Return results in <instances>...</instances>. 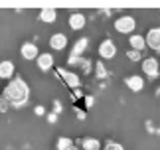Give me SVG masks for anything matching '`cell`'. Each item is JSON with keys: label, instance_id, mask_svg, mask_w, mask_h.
<instances>
[{"label": "cell", "instance_id": "obj_8", "mask_svg": "<svg viewBox=\"0 0 160 150\" xmlns=\"http://www.w3.org/2000/svg\"><path fill=\"white\" fill-rule=\"evenodd\" d=\"M125 85H127L131 91L138 93V91H142V87H144V81H142V77H140V75H131V77H127Z\"/></svg>", "mask_w": 160, "mask_h": 150}, {"label": "cell", "instance_id": "obj_12", "mask_svg": "<svg viewBox=\"0 0 160 150\" xmlns=\"http://www.w3.org/2000/svg\"><path fill=\"white\" fill-rule=\"evenodd\" d=\"M128 46L132 48V52H138L140 53L146 48V42H144L142 36H137V34H134V36H131V40H128Z\"/></svg>", "mask_w": 160, "mask_h": 150}, {"label": "cell", "instance_id": "obj_10", "mask_svg": "<svg viewBox=\"0 0 160 150\" xmlns=\"http://www.w3.org/2000/svg\"><path fill=\"white\" fill-rule=\"evenodd\" d=\"M50 46H52L53 49H58V52L65 49V46H67V38H65V34H53V36L50 38Z\"/></svg>", "mask_w": 160, "mask_h": 150}, {"label": "cell", "instance_id": "obj_11", "mask_svg": "<svg viewBox=\"0 0 160 150\" xmlns=\"http://www.w3.org/2000/svg\"><path fill=\"white\" fill-rule=\"evenodd\" d=\"M69 26H71V30H83L85 16L81 14V12H73V14L69 16Z\"/></svg>", "mask_w": 160, "mask_h": 150}, {"label": "cell", "instance_id": "obj_7", "mask_svg": "<svg viewBox=\"0 0 160 150\" xmlns=\"http://www.w3.org/2000/svg\"><path fill=\"white\" fill-rule=\"evenodd\" d=\"M14 61H10V59H4V61H0V79H10V77H14Z\"/></svg>", "mask_w": 160, "mask_h": 150}, {"label": "cell", "instance_id": "obj_19", "mask_svg": "<svg viewBox=\"0 0 160 150\" xmlns=\"http://www.w3.org/2000/svg\"><path fill=\"white\" fill-rule=\"evenodd\" d=\"M103 150H125V148H122L119 142H107V146L103 148Z\"/></svg>", "mask_w": 160, "mask_h": 150}, {"label": "cell", "instance_id": "obj_16", "mask_svg": "<svg viewBox=\"0 0 160 150\" xmlns=\"http://www.w3.org/2000/svg\"><path fill=\"white\" fill-rule=\"evenodd\" d=\"M61 75L65 77V81H67V83H69L71 87H77V85H79V77H77V75L67 73V71H61Z\"/></svg>", "mask_w": 160, "mask_h": 150}, {"label": "cell", "instance_id": "obj_2", "mask_svg": "<svg viewBox=\"0 0 160 150\" xmlns=\"http://www.w3.org/2000/svg\"><path fill=\"white\" fill-rule=\"evenodd\" d=\"M134 26H137V22H134V18L132 16H121L119 20L115 22V30L119 34H131Z\"/></svg>", "mask_w": 160, "mask_h": 150}, {"label": "cell", "instance_id": "obj_6", "mask_svg": "<svg viewBox=\"0 0 160 150\" xmlns=\"http://www.w3.org/2000/svg\"><path fill=\"white\" fill-rule=\"evenodd\" d=\"M20 53H22V58L24 59H28V61H32V59H36L40 55V52H38V46L36 43H32V42H26V43H22V48H20Z\"/></svg>", "mask_w": 160, "mask_h": 150}, {"label": "cell", "instance_id": "obj_9", "mask_svg": "<svg viewBox=\"0 0 160 150\" xmlns=\"http://www.w3.org/2000/svg\"><path fill=\"white\" fill-rule=\"evenodd\" d=\"M36 59H38V67L42 71H48L53 67V55L52 53H40Z\"/></svg>", "mask_w": 160, "mask_h": 150}, {"label": "cell", "instance_id": "obj_5", "mask_svg": "<svg viewBox=\"0 0 160 150\" xmlns=\"http://www.w3.org/2000/svg\"><path fill=\"white\" fill-rule=\"evenodd\" d=\"M144 42H146V46H148L150 49L158 52V49H160V28H152V30H148V34H146Z\"/></svg>", "mask_w": 160, "mask_h": 150}, {"label": "cell", "instance_id": "obj_17", "mask_svg": "<svg viewBox=\"0 0 160 150\" xmlns=\"http://www.w3.org/2000/svg\"><path fill=\"white\" fill-rule=\"evenodd\" d=\"M85 48H87V38H81V40L75 43V48H73V55H77V58H79V53H81Z\"/></svg>", "mask_w": 160, "mask_h": 150}, {"label": "cell", "instance_id": "obj_4", "mask_svg": "<svg viewBox=\"0 0 160 150\" xmlns=\"http://www.w3.org/2000/svg\"><path fill=\"white\" fill-rule=\"evenodd\" d=\"M115 53H117V46L113 43V40H103L101 42V46H99V55L103 59H111V58H115Z\"/></svg>", "mask_w": 160, "mask_h": 150}, {"label": "cell", "instance_id": "obj_20", "mask_svg": "<svg viewBox=\"0 0 160 150\" xmlns=\"http://www.w3.org/2000/svg\"><path fill=\"white\" fill-rule=\"evenodd\" d=\"M128 58H131V59H138L140 53H138V52H128Z\"/></svg>", "mask_w": 160, "mask_h": 150}, {"label": "cell", "instance_id": "obj_18", "mask_svg": "<svg viewBox=\"0 0 160 150\" xmlns=\"http://www.w3.org/2000/svg\"><path fill=\"white\" fill-rule=\"evenodd\" d=\"M97 77H101V79H105V77H107V71H105V67H103L101 61L97 63Z\"/></svg>", "mask_w": 160, "mask_h": 150}, {"label": "cell", "instance_id": "obj_15", "mask_svg": "<svg viewBox=\"0 0 160 150\" xmlns=\"http://www.w3.org/2000/svg\"><path fill=\"white\" fill-rule=\"evenodd\" d=\"M58 150H69L71 146H73V140L71 138H67V136H59L58 138Z\"/></svg>", "mask_w": 160, "mask_h": 150}, {"label": "cell", "instance_id": "obj_3", "mask_svg": "<svg viewBox=\"0 0 160 150\" xmlns=\"http://www.w3.org/2000/svg\"><path fill=\"white\" fill-rule=\"evenodd\" d=\"M142 73L148 75V77H158L160 67H158L156 58H146V59L142 61Z\"/></svg>", "mask_w": 160, "mask_h": 150}, {"label": "cell", "instance_id": "obj_22", "mask_svg": "<svg viewBox=\"0 0 160 150\" xmlns=\"http://www.w3.org/2000/svg\"><path fill=\"white\" fill-rule=\"evenodd\" d=\"M69 150H79V148H75V146H71V148H69Z\"/></svg>", "mask_w": 160, "mask_h": 150}, {"label": "cell", "instance_id": "obj_14", "mask_svg": "<svg viewBox=\"0 0 160 150\" xmlns=\"http://www.w3.org/2000/svg\"><path fill=\"white\" fill-rule=\"evenodd\" d=\"M81 146H83V150H101V142L97 138H83Z\"/></svg>", "mask_w": 160, "mask_h": 150}, {"label": "cell", "instance_id": "obj_21", "mask_svg": "<svg viewBox=\"0 0 160 150\" xmlns=\"http://www.w3.org/2000/svg\"><path fill=\"white\" fill-rule=\"evenodd\" d=\"M36 112H38V115H44V107H36Z\"/></svg>", "mask_w": 160, "mask_h": 150}, {"label": "cell", "instance_id": "obj_1", "mask_svg": "<svg viewBox=\"0 0 160 150\" xmlns=\"http://www.w3.org/2000/svg\"><path fill=\"white\" fill-rule=\"evenodd\" d=\"M28 97H30V89H28V85L24 83L22 79L10 81V83L6 85V89H4V99L8 103H12L14 107L24 105V103L28 101Z\"/></svg>", "mask_w": 160, "mask_h": 150}, {"label": "cell", "instance_id": "obj_13", "mask_svg": "<svg viewBox=\"0 0 160 150\" xmlns=\"http://www.w3.org/2000/svg\"><path fill=\"white\" fill-rule=\"evenodd\" d=\"M55 18H58V12H55L53 8H44V10L40 12V20L42 22L52 24V22H55Z\"/></svg>", "mask_w": 160, "mask_h": 150}]
</instances>
